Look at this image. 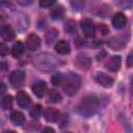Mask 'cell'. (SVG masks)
<instances>
[{"mask_svg":"<svg viewBox=\"0 0 133 133\" xmlns=\"http://www.w3.org/2000/svg\"><path fill=\"white\" fill-rule=\"evenodd\" d=\"M101 99L95 95L86 96L82 99L77 107V112L83 117H90L92 116L100 108Z\"/></svg>","mask_w":133,"mask_h":133,"instance_id":"cell-1","label":"cell"},{"mask_svg":"<svg viewBox=\"0 0 133 133\" xmlns=\"http://www.w3.org/2000/svg\"><path fill=\"white\" fill-rule=\"evenodd\" d=\"M32 62L38 70H42L45 72H50L55 70L60 63L58 58H56L53 54H50V53H42L34 56L32 59Z\"/></svg>","mask_w":133,"mask_h":133,"instance_id":"cell-2","label":"cell"},{"mask_svg":"<svg viewBox=\"0 0 133 133\" xmlns=\"http://www.w3.org/2000/svg\"><path fill=\"white\" fill-rule=\"evenodd\" d=\"M80 85H81L80 77L77 74H75V73H70L63 79L62 88H63V91L68 96H74L79 90Z\"/></svg>","mask_w":133,"mask_h":133,"instance_id":"cell-3","label":"cell"},{"mask_svg":"<svg viewBox=\"0 0 133 133\" xmlns=\"http://www.w3.org/2000/svg\"><path fill=\"white\" fill-rule=\"evenodd\" d=\"M25 80V72L21 70H16L14 71L10 76H9V83L11 84L12 87H20L23 85Z\"/></svg>","mask_w":133,"mask_h":133,"instance_id":"cell-4","label":"cell"},{"mask_svg":"<svg viewBox=\"0 0 133 133\" xmlns=\"http://www.w3.org/2000/svg\"><path fill=\"white\" fill-rule=\"evenodd\" d=\"M95 80L98 84H100L103 87H111L114 83V80L112 77H110L109 75L105 74V73H98L95 77Z\"/></svg>","mask_w":133,"mask_h":133,"instance_id":"cell-5","label":"cell"},{"mask_svg":"<svg viewBox=\"0 0 133 133\" xmlns=\"http://www.w3.org/2000/svg\"><path fill=\"white\" fill-rule=\"evenodd\" d=\"M121 64H122L121 56L119 55H114V56H111L108 59V61L105 63V66L110 72H117L121 68Z\"/></svg>","mask_w":133,"mask_h":133,"instance_id":"cell-6","label":"cell"},{"mask_svg":"<svg viewBox=\"0 0 133 133\" xmlns=\"http://www.w3.org/2000/svg\"><path fill=\"white\" fill-rule=\"evenodd\" d=\"M81 28H82V31L84 33L85 36L87 37H92L95 35V25L92 23L91 20H88V19H84L83 21H81Z\"/></svg>","mask_w":133,"mask_h":133,"instance_id":"cell-7","label":"cell"},{"mask_svg":"<svg viewBox=\"0 0 133 133\" xmlns=\"http://www.w3.org/2000/svg\"><path fill=\"white\" fill-rule=\"evenodd\" d=\"M76 63L77 65L82 69V70H87L89 69L90 64H91V59L90 57L85 54V53H80L77 55V58H76Z\"/></svg>","mask_w":133,"mask_h":133,"instance_id":"cell-8","label":"cell"},{"mask_svg":"<svg viewBox=\"0 0 133 133\" xmlns=\"http://www.w3.org/2000/svg\"><path fill=\"white\" fill-rule=\"evenodd\" d=\"M127 24V17L123 12H116L112 18V25L115 29H123Z\"/></svg>","mask_w":133,"mask_h":133,"instance_id":"cell-9","label":"cell"},{"mask_svg":"<svg viewBox=\"0 0 133 133\" xmlns=\"http://www.w3.org/2000/svg\"><path fill=\"white\" fill-rule=\"evenodd\" d=\"M26 46L30 51H35L41 47V38L34 33L29 34L26 39Z\"/></svg>","mask_w":133,"mask_h":133,"instance_id":"cell-10","label":"cell"},{"mask_svg":"<svg viewBox=\"0 0 133 133\" xmlns=\"http://www.w3.org/2000/svg\"><path fill=\"white\" fill-rule=\"evenodd\" d=\"M54 49H55V51H56L58 54H60V55H66V54H69V53L71 52V46H70V44H69L66 41H64V39L58 41V42L55 44Z\"/></svg>","mask_w":133,"mask_h":133,"instance_id":"cell-11","label":"cell"},{"mask_svg":"<svg viewBox=\"0 0 133 133\" xmlns=\"http://www.w3.org/2000/svg\"><path fill=\"white\" fill-rule=\"evenodd\" d=\"M16 99H17L18 105H19L20 107H22V108H27V107L29 106L30 102H31V101H30V97L28 96V94L25 92V91H23V90H20V91L17 94Z\"/></svg>","mask_w":133,"mask_h":133,"instance_id":"cell-12","label":"cell"},{"mask_svg":"<svg viewBox=\"0 0 133 133\" xmlns=\"http://www.w3.org/2000/svg\"><path fill=\"white\" fill-rule=\"evenodd\" d=\"M44 117L47 122L49 123H54L59 118V111L55 108L52 107H48L46 108L45 112H44Z\"/></svg>","mask_w":133,"mask_h":133,"instance_id":"cell-13","label":"cell"},{"mask_svg":"<svg viewBox=\"0 0 133 133\" xmlns=\"http://www.w3.org/2000/svg\"><path fill=\"white\" fill-rule=\"evenodd\" d=\"M46 89H47V85L45 81H36L32 85V91L37 98H42L45 95Z\"/></svg>","mask_w":133,"mask_h":133,"instance_id":"cell-14","label":"cell"},{"mask_svg":"<svg viewBox=\"0 0 133 133\" xmlns=\"http://www.w3.org/2000/svg\"><path fill=\"white\" fill-rule=\"evenodd\" d=\"M1 37L4 41H11L15 37V31L9 25H3L1 27Z\"/></svg>","mask_w":133,"mask_h":133,"instance_id":"cell-15","label":"cell"},{"mask_svg":"<svg viewBox=\"0 0 133 133\" xmlns=\"http://www.w3.org/2000/svg\"><path fill=\"white\" fill-rule=\"evenodd\" d=\"M10 121L16 126H22L25 123V115L21 111H12L10 113Z\"/></svg>","mask_w":133,"mask_h":133,"instance_id":"cell-16","label":"cell"},{"mask_svg":"<svg viewBox=\"0 0 133 133\" xmlns=\"http://www.w3.org/2000/svg\"><path fill=\"white\" fill-rule=\"evenodd\" d=\"M24 44L20 41L16 42L14 44V46L11 47V55L15 57V58H19L22 56V54L24 53Z\"/></svg>","mask_w":133,"mask_h":133,"instance_id":"cell-17","label":"cell"},{"mask_svg":"<svg viewBox=\"0 0 133 133\" xmlns=\"http://www.w3.org/2000/svg\"><path fill=\"white\" fill-rule=\"evenodd\" d=\"M48 100L51 103H60L61 100H62V97L58 91H56L54 89H51L49 91V95H48Z\"/></svg>","mask_w":133,"mask_h":133,"instance_id":"cell-18","label":"cell"},{"mask_svg":"<svg viewBox=\"0 0 133 133\" xmlns=\"http://www.w3.org/2000/svg\"><path fill=\"white\" fill-rule=\"evenodd\" d=\"M12 97L11 96H9V95H7V96H4L3 98H2V100H1V107H2V109H4V110H6V109H9V108H11V106H12Z\"/></svg>","mask_w":133,"mask_h":133,"instance_id":"cell-19","label":"cell"},{"mask_svg":"<svg viewBox=\"0 0 133 133\" xmlns=\"http://www.w3.org/2000/svg\"><path fill=\"white\" fill-rule=\"evenodd\" d=\"M29 114H30V116H31L32 118H34V119L38 118V117L41 116V114H42V106H41L39 104L34 105V106L30 109Z\"/></svg>","mask_w":133,"mask_h":133,"instance_id":"cell-20","label":"cell"},{"mask_svg":"<svg viewBox=\"0 0 133 133\" xmlns=\"http://www.w3.org/2000/svg\"><path fill=\"white\" fill-rule=\"evenodd\" d=\"M63 8L61 7V6H57V7H55L53 10H52V12H51V17H52V19L53 20H60L62 17H63Z\"/></svg>","mask_w":133,"mask_h":133,"instance_id":"cell-21","label":"cell"},{"mask_svg":"<svg viewBox=\"0 0 133 133\" xmlns=\"http://www.w3.org/2000/svg\"><path fill=\"white\" fill-rule=\"evenodd\" d=\"M57 34H58V32L54 28L48 30L47 33H46V41H47V43L48 44H51L52 42H54L56 39V37H57Z\"/></svg>","mask_w":133,"mask_h":133,"instance_id":"cell-22","label":"cell"},{"mask_svg":"<svg viewBox=\"0 0 133 133\" xmlns=\"http://www.w3.org/2000/svg\"><path fill=\"white\" fill-rule=\"evenodd\" d=\"M63 76L61 75V74H55V75H53L52 76V78H51V82H52V84L54 85V86H59V85H61L62 83H63Z\"/></svg>","mask_w":133,"mask_h":133,"instance_id":"cell-23","label":"cell"},{"mask_svg":"<svg viewBox=\"0 0 133 133\" xmlns=\"http://www.w3.org/2000/svg\"><path fill=\"white\" fill-rule=\"evenodd\" d=\"M115 3L122 8H130L133 5V0H115Z\"/></svg>","mask_w":133,"mask_h":133,"instance_id":"cell-24","label":"cell"},{"mask_svg":"<svg viewBox=\"0 0 133 133\" xmlns=\"http://www.w3.org/2000/svg\"><path fill=\"white\" fill-rule=\"evenodd\" d=\"M71 4L74 9L76 10H81L84 7V0H72Z\"/></svg>","mask_w":133,"mask_h":133,"instance_id":"cell-25","label":"cell"},{"mask_svg":"<svg viewBox=\"0 0 133 133\" xmlns=\"http://www.w3.org/2000/svg\"><path fill=\"white\" fill-rule=\"evenodd\" d=\"M56 0H39V6L43 8H48L55 3Z\"/></svg>","mask_w":133,"mask_h":133,"instance_id":"cell-26","label":"cell"},{"mask_svg":"<svg viewBox=\"0 0 133 133\" xmlns=\"http://www.w3.org/2000/svg\"><path fill=\"white\" fill-rule=\"evenodd\" d=\"M64 29H65V31H68L69 33H73V32L76 30V26H75V23H74L73 21H69V22L65 24V26H64Z\"/></svg>","mask_w":133,"mask_h":133,"instance_id":"cell-27","label":"cell"},{"mask_svg":"<svg viewBox=\"0 0 133 133\" xmlns=\"http://www.w3.org/2000/svg\"><path fill=\"white\" fill-rule=\"evenodd\" d=\"M133 65V51H131L127 57V66L131 68Z\"/></svg>","mask_w":133,"mask_h":133,"instance_id":"cell-28","label":"cell"},{"mask_svg":"<svg viewBox=\"0 0 133 133\" xmlns=\"http://www.w3.org/2000/svg\"><path fill=\"white\" fill-rule=\"evenodd\" d=\"M17 2L22 6H27V5L31 4L32 2H34V0H17Z\"/></svg>","mask_w":133,"mask_h":133,"instance_id":"cell-29","label":"cell"},{"mask_svg":"<svg viewBox=\"0 0 133 133\" xmlns=\"http://www.w3.org/2000/svg\"><path fill=\"white\" fill-rule=\"evenodd\" d=\"M8 52V47L5 45V44H1V50H0V53H1V55L2 56H4L6 53Z\"/></svg>","mask_w":133,"mask_h":133,"instance_id":"cell-30","label":"cell"},{"mask_svg":"<svg viewBox=\"0 0 133 133\" xmlns=\"http://www.w3.org/2000/svg\"><path fill=\"white\" fill-rule=\"evenodd\" d=\"M43 132H54V130L52 129V128H45V129H43Z\"/></svg>","mask_w":133,"mask_h":133,"instance_id":"cell-31","label":"cell"},{"mask_svg":"<svg viewBox=\"0 0 133 133\" xmlns=\"http://www.w3.org/2000/svg\"><path fill=\"white\" fill-rule=\"evenodd\" d=\"M4 90H5V86H4V84L2 83V89H1V94H3V92H4Z\"/></svg>","mask_w":133,"mask_h":133,"instance_id":"cell-32","label":"cell"}]
</instances>
